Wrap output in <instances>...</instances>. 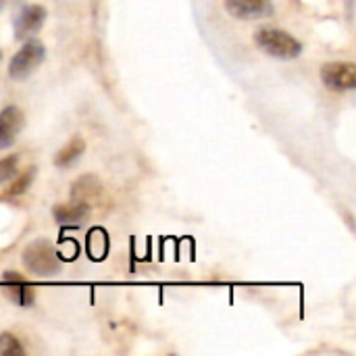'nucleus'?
I'll return each instance as SVG.
<instances>
[{
    "mask_svg": "<svg viewBox=\"0 0 356 356\" xmlns=\"http://www.w3.org/2000/svg\"><path fill=\"white\" fill-rule=\"evenodd\" d=\"M254 42L265 54L280 58V60H292V58H298L302 54V44L294 35H290L288 31L277 29V27L257 29Z\"/></svg>",
    "mask_w": 356,
    "mask_h": 356,
    "instance_id": "f257e3e1",
    "label": "nucleus"
},
{
    "mask_svg": "<svg viewBox=\"0 0 356 356\" xmlns=\"http://www.w3.org/2000/svg\"><path fill=\"white\" fill-rule=\"evenodd\" d=\"M23 265L40 277H52L60 271L63 261L58 250L48 240L40 238L23 250Z\"/></svg>",
    "mask_w": 356,
    "mask_h": 356,
    "instance_id": "f03ea898",
    "label": "nucleus"
},
{
    "mask_svg": "<svg viewBox=\"0 0 356 356\" xmlns=\"http://www.w3.org/2000/svg\"><path fill=\"white\" fill-rule=\"evenodd\" d=\"M46 58V46L38 38H27L8 65V75L17 81L27 79Z\"/></svg>",
    "mask_w": 356,
    "mask_h": 356,
    "instance_id": "7ed1b4c3",
    "label": "nucleus"
},
{
    "mask_svg": "<svg viewBox=\"0 0 356 356\" xmlns=\"http://www.w3.org/2000/svg\"><path fill=\"white\" fill-rule=\"evenodd\" d=\"M321 81L332 92H350L356 88V65L355 63H327L321 67Z\"/></svg>",
    "mask_w": 356,
    "mask_h": 356,
    "instance_id": "20e7f679",
    "label": "nucleus"
},
{
    "mask_svg": "<svg viewBox=\"0 0 356 356\" xmlns=\"http://www.w3.org/2000/svg\"><path fill=\"white\" fill-rule=\"evenodd\" d=\"M44 21H46V8L42 4H25L13 19L15 40L23 42V40L31 38L35 31L42 29Z\"/></svg>",
    "mask_w": 356,
    "mask_h": 356,
    "instance_id": "39448f33",
    "label": "nucleus"
},
{
    "mask_svg": "<svg viewBox=\"0 0 356 356\" xmlns=\"http://www.w3.org/2000/svg\"><path fill=\"white\" fill-rule=\"evenodd\" d=\"M225 10L236 19H267L275 13L271 0H225Z\"/></svg>",
    "mask_w": 356,
    "mask_h": 356,
    "instance_id": "423d86ee",
    "label": "nucleus"
},
{
    "mask_svg": "<svg viewBox=\"0 0 356 356\" xmlns=\"http://www.w3.org/2000/svg\"><path fill=\"white\" fill-rule=\"evenodd\" d=\"M23 123H25V117L19 106L8 104L0 111V150H6L17 142V136L21 134Z\"/></svg>",
    "mask_w": 356,
    "mask_h": 356,
    "instance_id": "0eeeda50",
    "label": "nucleus"
},
{
    "mask_svg": "<svg viewBox=\"0 0 356 356\" xmlns=\"http://www.w3.org/2000/svg\"><path fill=\"white\" fill-rule=\"evenodd\" d=\"M52 217L60 227H81L90 217V204L86 200L75 198L67 204H56L52 209Z\"/></svg>",
    "mask_w": 356,
    "mask_h": 356,
    "instance_id": "6e6552de",
    "label": "nucleus"
},
{
    "mask_svg": "<svg viewBox=\"0 0 356 356\" xmlns=\"http://www.w3.org/2000/svg\"><path fill=\"white\" fill-rule=\"evenodd\" d=\"M2 284L6 286V294L10 296V300H15L19 307H29L33 302V290L31 286L25 282V277H21L15 271H4L2 275Z\"/></svg>",
    "mask_w": 356,
    "mask_h": 356,
    "instance_id": "1a4fd4ad",
    "label": "nucleus"
},
{
    "mask_svg": "<svg viewBox=\"0 0 356 356\" xmlns=\"http://www.w3.org/2000/svg\"><path fill=\"white\" fill-rule=\"evenodd\" d=\"M83 150H86V142H83L79 136H75V138H71V140L56 152L54 165L60 167V169H67V167H71L73 163L79 161V156L83 154Z\"/></svg>",
    "mask_w": 356,
    "mask_h": 356,
    "instance_id": "9d476101",
    "label": "nucleus"
},
{
    "mask_svg": "<svg viewBox=\"0 0 356 356\" xmlns=\"http://www.w3.org/2000/svg\"><path fill=\"white\" fill-rule=\"evenodd\" d=\"M108 252V236L102 229H92L88 236V254L94 261H102Z\"/></svg>",
    "mask_w": 356,
    "mask_h": 356,
    "instance_id": "9b49d317",
    "label": "nucleus"
},
{
    "mask_svg": "<svg viewBox=\"0 0 356 356\" xmlns=\"http://www.w3.org/2000/svg\"><path fill=\"white\" fill-rule=\"evenodd\" d=\"M19 173V154H10L0 159V186L15 179Z\"/></svg>",
    "mask_w": 356,
    "mask_h": 356,
    "instance_id": "f8f14e48",
    "label": "nucleus"
},
{
    "mask_svg": "<svg viewBox=\"0 0 356 356\" xmlns=\"http://www.w3.org/2000/svg\"><path fill=\"white\" fill-rule=\"evenodd\" d=\"M33 177H35V167H29L27 171H23V175H19L17 181L10 186L8 196H19V194H23V192H27V188L31 186Z\"/></svg>",
    "mask_w": 356,
    "mask_h": 356,
    "instance_id": "ddd939ff",
    "label": "nucleus"
},
{
    "mask_svg": "<svg viewBox=\"0 0 356 356\" xmlns=\"http://www.w3.org/2000/svg\"><path fill=\"white\" fill-rule=\"evenodd\" d=\"M0 355H25V348L13 334H0Z\"/></svg>",
    "mask_w": 356,
    "mask_h": 356,
    "instance_id": "4468645a",
    "label": "nucleus"
},
{
    "mask_svg": "<svg viewBox=\"0 0 356 356\" xmlns=\"http://www.w3.org/2000/svg\"><path fill=\"white\" fill-rule=\"evenodd\" d=\"M10 2H13V0H0V13H2V10H4V8L10 4Z\"/></svg>",
    "mask_w": 356,
    "mask_h": 356,
    "instance_id": "2eb2a0df",
    "label": "nucleus"
},
{
    "mask_svg": "<svg viewBox=\"0 0 356 356\" xmlns=\"http://www.w3.org/2000/svg\"><path fill=\"white\" fill-rule=\"evenodd\" d=\"M0 58H2V52H0Z\"/></svg>",
    "mask_w": 356,
    "mask_h": 356,
    "instance_id": "dca6fc26",
    "label": "nucleus"
}]
</instances>
